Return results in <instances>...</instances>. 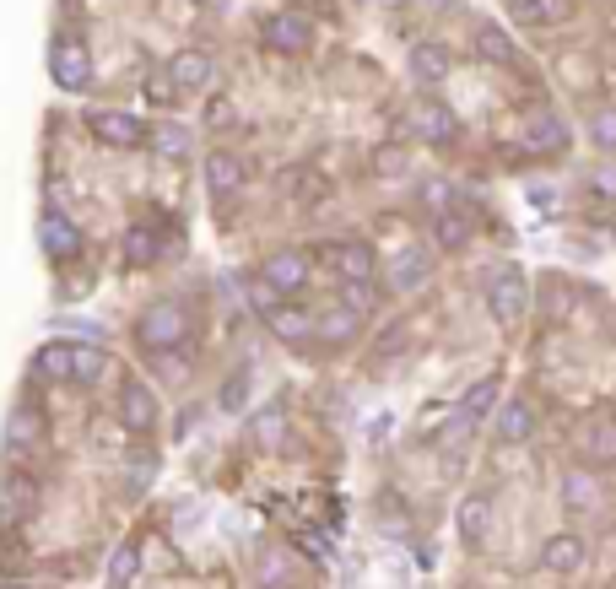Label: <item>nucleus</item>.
<instances>
[{
	"instance_id": "nucleus-1",
	"label": "nucleus",
	"mask_w": 616,
	"mask_h": 589,
	"mask_svg": "<svg viewBox=\"0 0 616 589\" xmlns=\"http://www.w3.org/2000/svg\"><path fill=\"white\" fill-rule=\"evenodd\" d=\"M184 336H190V319L179 303H152L141 314V346H152V352H173Z\"/></svg>"
},
{
	"instance_id": "nucleus-2",
	"label": "nucleus",
	"mask_w": 616,
	"mask_h": 589,
	"mask_svg": "<svg viewBox=\"0 0 616 589\" xmlns=\"http://www.w3.org/2000/svg\"><path fill=\"white\" fill-rule=\"evenodd\" d=\"M487 309H492V319L498 325H514V319H525V309H530V292H525V276L519 271H498L487 281Z\"/></svg>"
},
{
	"instance_id": "nucleus-3",
	"label": "nucleus",
	"mask_w": 616,
	"mask_h": 589,
	"mask_svg": "<svg viewBox=\"0 0 616 589\" xmlns=\"http://www.w3.org/2000/svg\"><path fill=\"white\" fill-rule=\"evenodd\" d=\"M260 281L276 292V298H292V292H303V281H308V260L298 249H281L260 265Z\"/></svg>"
},
{
	"instance_id": "nucleus-4",
	"label": "nucleus",
	"mask_w": 616,
	"mask_h": 589,
	"mask_svg": "<svg viewBox=\"0 0 616 589\" xmlns=\"http://www.w3.org/2000/svg\"><path fill=\"white\" fill-rule=\"evenodd\" d=\"M314 28H308L303 11H276V17H265V44L281 49V55H303Z\"/></svg>"
},
{
	"instance_id": "nucleus-5",
	"label": "nucleus",
	"mask_w": 616,
	"mask_h": 589,
	"mask_svg": "<svg viewBox=\"0 0 616 589\" xmlns=\"http://www.w3.org/2000/svg\"><path fill=\"white\" fill-rule=\"evenodd\" d=\"M49 71H55V82H60L65 92H82V87L92 82L87 49H82V44H71V38H60V44H55V65H49Z\"/></svg>"
},
{
	"instance_id": "nucleus-6",
	"label": "nucleus",
	"mask_w": 616,
	"mask_h": 589,
	"mask_svg": "<svg viewBox=\"0 0 616 589\" xmlns=\"http://www.w3.org/2000/svg\"><path fill=\"white\" fill-rule=\"evenodd\" d=\"M119 422H125L130 433H146V427L157 422V395L146 390V384H125V390H119Z\"/></svg>"
},
{
	"instance_id": "nucleus-7",
	"label": "nucleus",
	"mask_w": 616,
	"mask_h": 589,
	"mask_svg": "<svg viewBox=\"0 0 616 589\" xmlns=\"http://www.w3.org/2000/svg\"><path fill=\"white\" fill-rule=\"evenodd\" d=\"M508 17H519L525 28H562L573 6L568 0H508Z\"/></svg>"
},
{
	"instance_id": "nucleus-8",
	"label": "nucleus",
	"mask_w": 616,
	"mask_h": 589,
	"mask_svg": "<svg viewBox=\"0 0 616 589\" xmlns=\"http://www.w3.org/2000/svg\"><path fill=\"white\" fill-rule=\"evenodd\" d=\"M38 238H44V249L55 254V260H71V254L82 249V233H76V222L60 217V211H44V222H38Z\"/></svg>"
},
{
	"instance_id": "nucleus-9",
	"label": "nucleus",
	"mask_w": 616,
	"mask_h": 589,
	"mask_svg": "<svg viewBox=\"0 0 616 589\" xmlns=\"http://www.w3.org/2000/svg\"><path fill=\"white\" fill-rule=\"evenodd\" d=\"M325 260L341 271V281H368V276H373V249L357 244V238H346V244H330Z\"/></svg>"
},
{
	"instance_id": "nucleus-10",
	"label": "nucleus",
	"mask_w": 616,
	"mask_h": 589,
	"mask_svg": "<svg viewBox=\"0 0 616 589\" xmlns=\"http://www.w3.org/2000/svg\"><path fill=\"white\" fill-rule=\"evenodd\" d=\"M33 503H38V481L28 471H11L0 481V519H22Z\"/></svg>"
},
{
	"instance_id": "nucleus-11",
	"label": "nucleus",
	"mask_w": 616,
	"mask_h": 589,
	"mask_svg": "<svg viewBox=\"0 0 616 589\" xmlns=\"http://www.w3.org/2000/svg\"><path fill=\"white\" fill-rule=\"evenodd\" d=\"M541 568H552V573H579L584 568V535H552V541L541 546Z\"/></svg>"
},
{
	"instance_id": "nucleus-12",
	"label": "nucleus",
	"mask_w": 616,
	"mask_h": 589,
	"mask_svg": "<svg viewBox=\"0 0 616 589\" xmlns=\"http://www.w3.org/2000/svg\"><path fill=\"white\" fill-rule=\"evenodd\" d=\"M168 82L184 87V92H200L211 82V55H200V49H184V55L168 60Z\"/></svg>"
},
{
	"instance_id": "nucleus-13",
	"label": "nucleus",
	"mask_w": 616,
	"mask_h": 589,
	"mask_svg": "<svg viewBox=\"0 0 616 589\" xmlns=\"http://www.w3.org/2000/svg\"><path fill=\"white\" fill-rule=\"evenodd\" d=\"M87 125H92V136L109 146H141V136H146L141 119H130V114H92Z\"/></svg>"
},
{
	"instance_id": "nucleus-14",
	"label": "nucleus",
	"mask_w": 616,
	"mask_h": 589,
	"mask_svg": "<svg viewBox=\"0 0 616 589\" xmlns=\"http://www.w3.org/2000/svg\"><path fill=\"white\" fill-rule=\"evenodd\" d=\"M33 368H38V379H65L71 384L76 379V346L71 341H49L44 352L33 357Z\"/></svg>"
},
{
	"instance_id": "nucleus-15",
	"label": "nucleus",
	"mask_w": 616,
	"mask_h": 589,
	"mask_svg": "<svg viewBox=\"0 0 616 589\" xmlns=\"http://www.w3.org/2000/svg\"><path fill=\"white\" fill-rule=\"evenodd\" d=\"M530 433H535V411L525 406V400L498 406V444H525Z\"/></svg>"
},
{
	"instance_id": "nucleus-16",
	"label": "nucleus",
	"mask_w": 616,
	"mask_h": 589,
	"mask_svg": "<svg viewBox=\"0 0 616 589\" xmlns=\"http://www.w3.org/2000/svg\"><path fill=\"white\" fill-rule=\"evenodd\" d=\"M454 519H460L465 546H481V541H487V525H492V503L481 498V492H471V498L460 503V514H454Z\"/></svg>"
},
{
	"instance_id": "nucleus-17",
	"label": "nucleus",
	"mask_w": 616,
	"mask_h": 589,
	"mask_svg": "<svg viewBox=\"0 0 616 589\" xmlns=\"http://www.w3.org/2000/svg\"><path fill=\"white\" fill-rule=\"evenodd\" d=\"M411 76L427 82V87H438L449 76V49L444 44H417V49H411Z\"/></svg>"
},
{
	"instance_id": "nucleus-18",
	"label": "nucleus",
	"mask_w": 616,
	"mask_h": 589,
	"mask_svg": "<svg viewBox=\"0 0 616 589\" xmlns=\"http://www.w3.org/2000/svg\"><path fill=\"white\" fill-rule=\"evenodd\" d=\"M206 184H211L217 195H233L238 184H244V163H238L233 152H211V157H206Z\"/></svg>"
},
{
	"instance_id": "nucleus-19",
	"label": "nucleus",
	"mask_w": 616,
	"mask_h": 589,
	"mask_svg": "<svg viewBox=\"0 0 616 589\" xmlns=\"http://www.w3.org/2000/svg\"><path fill=\"white\" fill-rule=\"evenodd\" d=\"M584 454H589V465H616V422H611V417L589 422V433H584Z\"/></svg>"
},
{
	"instance_id": "nucleus-20",
	"label": "nucleus",
	"mask_w": 616,
	"mask_h": 589,
	"mask_svg": "<svg viewBox=\"0 0 616 589\" xmlns=\"http://www.w3.org/2000/svg\"><path fill=\"white\" fill-rule=\"evenodd\" d=\"M417 130H422V136L433 141V146H449V141H454V130H460V125H454V114L444 109V103H422V114H417Z\"/></svg>"
},
{
	"instance_id": "nucleus-21",
	"label": "nucleus",
	"mask_w": 616,
	"mask_h": 589,
	"mask_svg": "<svg viewBox=\"0 0 616 589\" xmlns=\"http://www.w3.org/2000/svg\"><path fill=\"white\" fill-rule=\"evenodd\" d=\"M476 55L492 60V65H508V60H514V38H508L498 22H481V28H476Z\"/></svg>"
},
{
	"instance_id": "nucleus-22",
	"label": "nucleus",
	"mask_w": 616,
	"mask_h": 589,
	"mask_svg": "<svg viewBox=\"0 0 616 589\" xmlns=\"http://www.w3.org/2000/svg\"><path fill=\"white\" fill-rule=\"evenodd\" d=\"M38 438H44V422H38V411L22 406L17 417L6 422V449H17V454H22V449H33Z\"/></svg>"
},
{
	"instance_id": "nucleus-23",
	"label": "nucleus",
	"mask_w": 616,
	"mask_h": 589,
	"mask_svg": "<svg viewBox=\"0 0 616 589\" xmlns=\"http://www.w3.org/2000/svg\"><path fill=\"white\" fill-rule=\"evenodd\" d=\"M422 281H427V254H400L395 271H390V287L395 292H417Z\"/></svg>"
},
{
	"instance_id": "nucleus-24",
	"label": "nucleus",
	"mask_w": 616,
	"mask_h": 589,
	"mask_svg": "<svg viewBox=\"0 0 616 589\" xmlns=\"http://www.w3.org/2000/svg\"><path fill=\"white\" fill-rule=\"evenodd\" d=\"M465 238H471V217H465V211H438V244L460 249Z\"/></svg>"
},
{
	"instance_id": "nucleus-25",
	"label": "nucleus",
	"mask_w": 616,
	"mask_h": 589,
	"mask_svg": "<svg viewBox=\"0 0 616 589\" xmlns=\"http://www.w3.org/2000/svg\"><path fill=\"white\" fill-rule=\"evenodd\" d=\"M125 260H130V265L157 260V233H152V227H130V238H125Z\"/></svg>"
},
{
	"instance_id": "nucleus-26",
	"label": "nucleus",
	"mask_w": 616,
	"mask_h": 589,
	"mask_svg": "<svg viewBox=\"0 0 616 589\" xmlns=\"http://www.w3.org/2000/svg\"><path fill=\"white\" fill-rule=\"evenodd\" d=\"M319 336H325V341H352V336H357V314H352V309L325 314V319H319Z\"/></svg>"
},
{
	"instance_id": "nucleus-27",
	"label": "nucleus",
	"mask_w": 616,
	"mask_h": 589,
	"mask_svg": "<svg viewBox=\"0 0 616 589\" xmlns=\"http://www.w3.org/2000/svg\"><path fill=\"white\" fill-rule=\"evenodd\" d=\"M530 136L541 141V146H552V152H562V146H568V125H562L557 114H541V119L530 125Z\"/></svg>"
},
{
	"instance_id": "nucleus-28",
	"label": "nucleus",
	"mask_w": 616,
	"mask_h": 589,
	"mask_svg": "<svg viewBox=\"0 0 616 589\" xmlns=\"http://www.w3.org/2000/svg\"><path fill=\"white\" fill-rule=\"evenodd\" d=\"M103 363H109V357H103L98 346H76V379H71V384H92V379H103Z\"/></svg>"
},
{
	"instance_id": "nucleus-29",
	"label": "nucleus",
	"mask_w": 616,
	"mask_h": 589,
	"mask_svg": "<svg viewBox=\"0 0 616 589\" xmlns=\"http://www.w3.org/2000/svg\"><path fill=\"white\" fill-rule=\"evenodd\" d=\"M492 400H498V379H481L471 395H465V422H476V417H487L492 411Z\"/></svg>"
},
{
	"instance_id": "nucleus-30",
	"label": "nucleus",
	"mask_w": 616,
	"mask_h": 589,
	"mask_svg": "<svg viewBox=\"0 0 616 589\" xmlns=\"http://www.w3.org/2000/svg\"><path fill=\"white\" fill-rule=\"evenodd\" d=\"M136 546H119L114 552V562H109V579H114V589H130V579H136Z\"/></svg>"
},
{
	"instance_id": "nucleus-31",
	"label": "nucleus",
	"mask_w": 616,
	"mask_h": 589,
	"mask_svg": "<svg viewBox=\"0 0 616 589\" xmlns=\"http://www.w3.org/2000/svg\"><path fill=\"white\" fill-rule=\"evenodd\" d=\"M152 141H157V152H163V157H179L184 146H190V136H184L179 125H163V130H152Z\"/></svg>"
},
{
	"instance_id": "nucleus-32",
	"label": "nucleus",
	"mask_w": 616,
	"mask_h": 589,
	"mask_svg": "<svg viewBox=\"0 0 616 589\" xmlns=\"http://www.w3.org/2000/svg\"><path fill=\"white\" fill-rule=\"evenodd\" d=\"M260 589H287V562H281L276 552L260 562Z\"/></svg>"
},
{
	"instance_id": "nucleus-33",
	"label": "nucleus",
	"mask_w": 616,
	"mask_h": 589,
	"mask_svg": "<svg viewBox=\"0 0 616 589\" xmlns=\"http://www.w3.org/2000/svg\"><path fill=\"white\" fill-rule=\"evenodd\" d=\"M249 303H254V309H260V314H276V309H281V298H276L271 287H265L260 276H249Z\"/></svg>"
},
{
	"instance_id": "nucleus-34",
	"label": "nucleus",
	"mask_w": 616,
	"mask_h": 589,
	"mask_svg": "<svg viewBox=\"0 0 616 589\" xmlns=\"http://www.w3.org/2000/svg\"><path fill=\"white\" fill-rule=\"evenodd\" d=\"M276 336L303 341V336H308V314H281V309H276Z\"/></svg>"
},
{
	"instance_id": "nucleus-35",
	"label": "nucleus",
	"mask_w": 616,
	"mask_h": 589,
	"mask_svg": "<svg viewBox=\"0 0 616 589\" xmlns=\"http://www.w3.org/2000/svg\"><path fill=\"white\" fill-rule=\"evenodd\" d=\"M562 498H568L573 508H579V503H589V481H584L579 471H568V476H562Z\"/></svg>"
},
{
	"instance_id": "nucleus-36",
	"label": "nucleus",
	"mask_w": 616,
	"mask_h": 589,
	"mask_svg": "<svg viewBox=\"0 0 616 589\" xmlns=\"http://www.w3.org/2000/svg\"><path fill=\"white\" fill-rule=\"evenodd\" d=\"M595 141H600V146H616V114H611V109L595 114Z\"/></svg>"
},
{
	"instance_id": "nucleus-37",
	"label": "nucleus",
	"mask_w": 616,
	"mask_h": 589,
	"mask_svg": "<svg viewBox=\"0 0 616 589\" xmlns=\"http://www.w3.org/2000/svg\"><path fill=\"white\" fill-rule=\"evenodd\" d=\"M373 168H379V173H400V168H406V152H400V146H384Z\"/></svg>"
},
{
	"instance_id": "nucleus-38",
	"label": "nucleus",
	"mask_w": 616,
	"mask_h": 589,
	"mask_svg": "<svg viewBox=\"0 0 616 589\" xmlns=\"http://www.w3.org/2000/svg\"><path fill=\"white\" fill-rule=\"evenodd\" d=\"M244 390H249V373H238V379H227V390H222V406H233V411H238V400H244Z\"/></svg>"
},
{
	"instance_id": "nucleus-39",
	"label": "nucleus",
	"mask_w": 616,
	"mask_h": 589,
	"mask_svg": "<svg viewBox=\"0 0 616 589\" xmlns=\"http://www.w3.org/2000/svg\"><path fill=\"white\" fill-rule=\"evenodd\" d=\"M168 87H173L168 76H157V82H152V76H146V98H168Z\"/></svg>"
},
{
	"instance_id": "nucleus-40",
	"label": "nucleus",
	"mask_w": 616,
	"mask_h": 589,
	"mask_svg": "<svg viewBox=\"0 0 616 589\" xmlns=\"http://www.w3.org/2000/svg\"><path fill=\"white\" fill-rule=\"evenodd\" d=\"M595 184H600V195H616V173H611V168H600Z\"/></svg>"
},
{
	"instance_id": "nucleus-41",
	"label": "nucleus",
	"mask_w": 616,
	"mask_h": 589,
	"mask_svg": "<svg viewBox=\"0 0 616 589\" xmlns=\"http://www.w3.org/2000/svg\"><path fill=\"white\" fill-rule=\"evenodd\" d=\"M427 6H454V0H427Z\"/></svg>"
}]
</instances>
